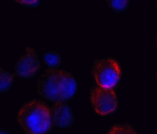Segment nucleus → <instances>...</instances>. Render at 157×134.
<instances>
[{"mask_svg": "<svg viewBox=\"0 0 157 134\" xmlns=\"http://www.w3.org/2000/svg\"><path fill=\"white\" fill-rule=\"evenodd\" d=\"M78 85L71 72L59 68H48L37 80V94L48 101L68 103L74 98Z\"/></svg>", "mask_w": 157, "mask_h": 134, "instance_id": "nucleus-1", "label": "nucleus"}, {"mask_svg": "<svg viewBox=\"0 0 157 134\" xmlns=\"http://www.w3.org/2000/svg\"><path fill=\"white\" fill-rule=\"evenodd\" d=\"M17 121L25 134H50L55 128L52 106L40 99H32L23 104Z\"/></svg>", "mask_w": 157, "mask_h": 134, "instance_id": "nucleus-2", "label": "nucleus"}, {"mask_svg": "<svg viewBox=\"0 0 157 134\" xmlns=\"http://www.w3.org/2000/svg\"><path fill=\"white\" fill-rule=\"evenodd\" d=\"M91 76L94 85L114 89L120 87L123 71L121 64L114 57L97 59L93 62Z\"/></svg>", "mask_w": 157, "mask_h": 134, "instance_id": "nucleus-3", "label": "nucleus"}, {"mask_svg": "<svg viewBox=\"0 0 157 134\" xmlns=\"http://www.w3.org/2000/svg\"><path fill=\"white\" fill-rule=\"evenodd\" d=\"M89 100L94 112L100 117L113 115L120 106L116 91L98 85H93L90 89Z\"/></svg>", "mask_w": 157, "mask_h": 134, "instance_id": "nucleus-4", "label": "nucleus"}, {"mask_svg": "<svg viewBox=\"0 0 157 134\" xmlns=\"http://www.w3.org/2000/svg\"><path fill=\"white\" fill-rule=\"evenodd\" d=\"M41 68L40 61L37 57L35 49L27 47L25 54L17 60L14 68V72L17 77L22 79H30L37 75Z\"/></svg>", "mask_w": 157, "mask_h": 134, "instance_id": "nucleus-5", "label": "nucleus"}, {"mask_svg": "<svg viewBox=\"0 0 157 134\" xmlns=\"http://www.w3.org/2000/svg\"><path fill=\"white\" fill-rule=\"evenodd\" d=\"M54 126L59 129H68L73 125L75 114L68 103H54L52 104Z\"/></svg>", "mask_w": 157, "mask_h": 134, "instance_id": "nucleus-6", "label": "nucleus"}, {"mask_svg": "<svg viewBox=\"0 0 157 134\" xmlns=\"http://www.w3.org/2000/svg\"><path fill=\"white\" fill-rule=\"evenodd\" d=\"M15 75V73L10 74L2 68H0V93H6L12 88L14 83Z\"/></svg>", "mask_w": 157, "mask_h": 134, "instance_id": "nucleus-7", "label": "nucleus"}, {"mask_svg": "<svg viewBox=\"0 0 157 134\" xmlns=\"http://www.w3.org/2000/svg\"><path fill=\"white\" fill-rule=\"evenodd\" d=\"M43 62L48 68H58L61 65V56L55 51H48L43 55Z\"/></svg>", "mask_w": 157, "mask_h": 134, "instance_id": "nucleus-8", "label": "nucleus"}, {"mask_svg": "<svg viewBox=\"0 0 157 134\" xmlns=\"http://www.w3.org/2000/svg\"><path fill=\"white\" fill-rule=\"evenodd\" d=\"M106 134H138L134 127L129 123H116L109 128Z\"/></svg>", "mask_w": 157, "mask_h": 134, "instance_id": "nucleus-9", "label": "nucleus"}, {"mask_svg": "<svg viewBox=\"0 0 157 134\" xmlns=\"http://www.w3.org/2000/svg\"><path fill=\"white\" fill-rule=\"evenodd\" d=\"M109 7L116 13L125 12L130 4V0H107Z\"/></svg>", "mask_w": 157, "mask_h": 134, "instance_id": "nucleus-10", "label": "nucleus"}, {"mask_svg": "<svg viewBox=\"0 0 157 134\" xmlns=\"http://www.w3.org/2000/svg\"><path fill=\"white\" fill-rule=\"evenodd\" d=\"M41 2V0H15V3L29 8H37Z\"/></svg>", "mask_w": 157, "mask_h": 134, "instance_id": "nucleus-11", "label": "nucleus"}, {"mask_svg": "<svg viewBox=\"0 0 157 134\" xmlns=\"http://www.w3.org/2000/svg\"><path fill=\"white\" fill-rule=\"evenodd\" d=\"M0 134H11V133L8 130H6V129H0Z\"/></svg>", "mask_w": 157, "mask_h": 134, "instance_id": "nucleus-12", "label": "nucleus"}, {"mask_svg": "<svg viewBox=\"0 0 157 134\" xmlns=\"http://www.w3.org/2000/svg\"><path fill=\"white\" fill-rule=\"evenodd\" d=\"M155 41H156V44H157V36H156V39H155Z\"/></svg>", "mask_w": 157, "mask_h": 134, "instance_id": "nucleus-13", "label": "nucleus"}, {"mask_svg": "<svg viewBox=\"0 0 157 134\" xmlns=\"http://www.w3.org/2000/svg\"><path fill=\"white\" fill-rule=\"evenodd\" d=\"M155 75H156V76H157V73H156V74H155Z\"/></svg>", "mask_w": 157, "mask_h": 134, "instance_id": "nucleus-14", "label": "nucleus"}]
</instances>
